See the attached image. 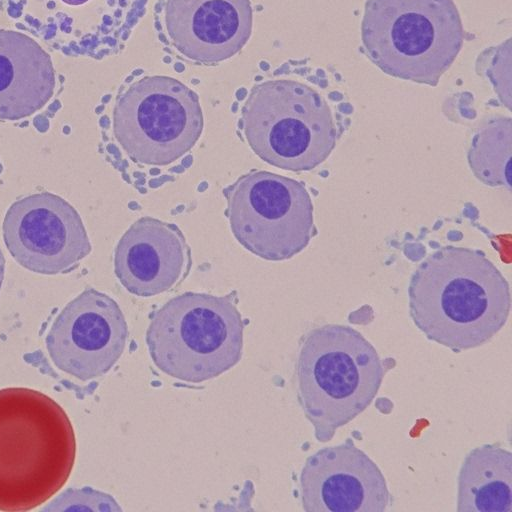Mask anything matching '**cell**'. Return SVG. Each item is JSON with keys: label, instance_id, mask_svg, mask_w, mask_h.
<instances>
[{"label": "cell", "instance_id": "1", "mask_svg": "<svg viewBox=\"0 0 512 512\" xmlns=\"http://www.w3.org/2000/svg\"><path fill=\"white\" fill-rule=\"evenodd\" d=\"M408 297L417 328L454 352L490 341L511 309L509 283L495 264L480 250L452 245L420 263Z\"/></svg>", "mask_w": 512, "mask_h": 512}, {"label": "cell", "instance_id": "2", "mask_svg": "<svg viewBox=\"0 0 512 512\" xmlns=\"http://www.w3.org/2000/svg\"><path fill=\"white\" fill-rule=\"evenodd\" d=\"M76 437L64 409L26 387L0 389V511L44 504L69 479Z\"/></svg>", "mask_w": 512, "mask_h": 512}, {"label": "cell", "instance_id": "3", "mask_svg": "<svg viewBox=\"0 0 512 512\" xmlns=\"http://www.w3.org/2000/svg\"><path fill=\"white\" fill-rule=\"evenodd\" d=\"M295 374L303 412L316 439L327 442L372 403L385 369L374 346L359 331L325 324L303 336Z\"/></svg>", "mask_w": 512, "mask_h": 512}, {"label": "cell", "instance_id": "4", "mask_svg": "<svg viewBox=\"0 0 512 512\" xmlns=\"http://www.w3.org/2000/svg\"><path fill=\"white\" fill-rule=\"evenodd\" d=\"M465 39L453 0H367L361 22L363 52L381 71L436 86Z\"/></svg>", "mask_w": 512, "mask_h": 512}, {"label": "cell", "instance_id": "5", "mask_svg": "<svg viewBox=\"0 0 512 512\" xmlns=\"http://www.w3.org/2000/svg\"><path fill=\"white\" fill-rule=\"evenodd\" d=\"M244 327L234 292L224 296L185 292L151 314L146 343L160 371L201 383L240 361Z\"/></svg>", "mask_w": 512, "mask_h": 512}, {"label": "cell", "instance_id": "6", "mask_svg": "<svg viewBox=\"0 0 512 512\" xmlns=\"http://www.w3.org/2000/svg\"><path fill=\"white\" fill-rule=\"evenodd\" d=\"M240 126L259 158L293 172L316 168L336 145V125L327 101L293 79L255 84L241 109Z\"/></svg>", "mask_w": 512, "mask_h": 512}, {"label": "cell", "instance_id": "7", "mask_svg": "<svg viewBox=\"0 0 512 512\" xmlns=\"http://www.w3.org/2000/svg\"><path fill=\"white\" fill-rule=\"evenodd\" d=\"M112 123L115 139L133 162L167 166L194 147L204 117L196 92L175 78L153 75L117 96Z\"/></svg>", "mask_w": 512, "mask_h": 512}, {"label": "cell", "instance_id": "8", "mask_svg": "<svg viewBox=\"0 0 512 512\" xmlns=\"http://www.w3.org/2000/svg\"><path fill=\"white\" fill-rule=\"evenodd\" d=\"M223 194L234 237L260 258L290 259L315 235L312 200L297 180L251 170L226 187Z\"/></svg>", "mask_w": 512, "mask_h": 512}, {"label": "cell", "instance_id": "9", "mask_svg": "<svg viewBox=\"0 0 512 512\" xmlns=\"http://www.w3.org/2000/svg\"><path fill=\"white\" fill-rule=\"evenodd\" d=\"M128 335L118 303L103 292L87 288L55 317L45 347L59 371L87 382L105 375L116 364Z\"/></svg>", "mask_w": 512, "mask_h": 512}, {"label": "cell", "instance_id": "10", "mask_svg": "<svg viewBox=\"0 0 512 512\" xmlns=\"http://www.w3.org/2000/svg\"><path fill=\"white\" fill-rule=\"evenodd\" d=\"M2 230L11 256L22 267L39 274L68 273L92 249L77 210L50 192L34 193L13 202Z\"/></svg>", "mask_w": 512, "mask_h": 512}, {"label": "cell", "instance_id": "11", "mask_svg": "<svg viewBox=\"0 0 512 512\" xmlns=\"http://www.w3.org/2000/svg\"><path fill=\"white\" fill-rule=\"evenodd\" d=\"M156 14L162 41L205 65L236 55L252 33L250 0H160Z\"/></svg>", "mask_w": 512, "mask_h": 512}, {"label": "cell", "instance_id": "12", "mask_svg": "<svg viewBox=\"0 0 512 512\" xmlns=\"http://www.w3.org/2000/svg\"><path fill=\"white\" fill-rule=\"evenodd\" d=\"M299 482L306 512H384L392 500L379 467L350 438L309 456Z\"/></svg>", "mask_w": 512, "mask_h": 512}, {"label": "cell", "instance_id": "13", "mask_svg": "<svg viewBox=\"0 0 512 512\" xmlns=\"http://www.w3.org/2000/svg\"><path fill=\"white\" fill-rule=\"evenodd\" d=\"M191 265V250L181 230L153 217L136 220L114 252L116 277L128 292L141 297L174 288Z\"/></svg>", "mask_w": 512, "mask_h": 512}, {"label": "cell", "instance_id": "14", "mask_svg": "<svg viewBox=\"0 0 512 512\" xmlns=\"http://www.w3.org/2000/svg\"><path fill=\"white\" fill-rule=\"evenodd\" d=\"M55 86L49 54L28 35L0 29V119L33 115L49 102Z\"/></svg>", "mask_w": 512, "mask_h": 512}, {"label": "cell", "instance_id": "15", "mask_svg": "<svg viewBox=\"0 0 512 512\" xmlns=\"http://www.w3.org/2000/svg\"><path fill=\"white\" fill-rule=\"evenodd\" d=\"M458 512L512 511V453L498 443L472 449L458 475Z\"/></svg>", "mask_w": 512, "mask_h": 512}, {"label": "cell", "instance_id": "16", "mask_svg": "<svg viewBox=\"0 0 512 512\" xmlns=\"http://www.w3.org/2000/svg\"><path fill=\"white\" fill-rule=\"evenodd\" d=\"M512 121L494 117L479 125L468 150L473 174L491 187L511 190Z\"/></svg>", "mask_w": 512, "mask_h": 512}, {"label": "cell", "instance_id": "17", "mask_svg": "<svg viewBox=\"0 0 512 512\" xmlns=\"http://www.w3.org/2000/svg\"><path fill=\"white\" fill-rule=\"evenodd\" d=\"M121 510L110 494L91 487L67 488L41 508L46 512Z\"/></svg>", "mask_w": 512, "mask_h": 512}, {"label": "cell", "instance_id": "18", "mask_svg": "<svg viewBox=\"0 0 512 512\" xmlns=\"http://www.w3.org/2000/svg\"><path fill=\"white\" fill-rule=\"evenodd\" d=\"M4 273H5V258H4L3 252L1 250V247H0V290H1V287L3 284V280H4Z\"/></svg>", "mask_w": 512, "mask_h": 512}]
</instances>
